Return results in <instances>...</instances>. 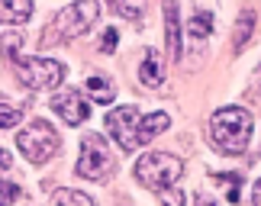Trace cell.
I'll list each match as a JSON object with an SVG mask.
<instances>
[{
	"mask_svg": "<svg viewBox=\"0 0 261 206\" xmlns=\"http://www.w3.org/2000/svg\"><path fill=\"white\" fill-rule=\"evenodd\" d=\"M168 42H171V55L177 58V23H174V7L168 4Z\"/></svg>",
	"mask_w": 261,
	"mask_h": 206,
	"instance_id": "17",
	"label": "cell"
},
{
	"mask_svg": "<svg viewBox=\"0 0 261 206\" xmlns=\"http://www.w3.org/2000/svg\"><path fill=\"white\" fill-rule=\"evenodd\" d=\"M113 168H116V158H113V152H110V142L103 135H97V132L84 135L81 155H77V174L87 178V181L103 184L110 174H113Z\"/></svg>",
	"mask_w": 261,
	"mask_h": 206,
	"instance_id": "3",
	"label": "cell"
},
{
	"mask_svg": "<svg viewBox=\"0 0 261 206\" xmlns=\"http://www.w3.org/2000/svg\"><path fill=\"white\" fill-rule=\"evenodd\" d=\"M252 19H255L252 13H242V23H239V39H236V48L245 42V36H248V33H252Z\"/></svg>",
	"mask_w": 261,
	"mask_h": 206,
	"instance_id": "20",
	"label": "cell"
},
{
	"mask_svg": "<svg viewBox=\"0 0 261 206\" xmlns=\"http://www.w3.org/2000/svg\"><path fill=\"white\" fill-rule=\"evenodd\" d=\"M10 164H13V158H10V152H4V149H0V168H10Z\"/></svg>",
	"mask_w": 261,
	"mask_h": 206,
	"instance_id": "22",
	"label": "cell"
},
{
	"mask_svg": "<svg viewBox=\"0 0 261 206\" xmlns=\"http://www.w3.org/2000/svg\"><path fill=\"white\" fill-rule=\"evenodd\" d=\"M107 132L116 139L119 149L133 152L139 145V110L136 106H116L107 113Z\"/></svg>",
	"mask_w": 261,
	"mask_h": 206,
	"instance_id": "7",
	"label": "cell"
},
{
	"mask_svg": "<svg viewBox=\"0 0 261 206\" xmlns=\"http://www.w3.org/2000/svg\"><path fill=\"white\" fill-rule=\"evenodd\" d=\"M16 145L33 164H45L58 149H62V139H58V132L52 129V123L36 120V123H29L26 129H19Z\"/></svg>",
	"mask_w": 261,
	"mask_h": 206,
	"instance_id": "4",
	"label": "cell"
},
{
	"mask_svg": "<svg viewBox=\"0 0 261 206\" xmlns=\"http://www.w3.org/2000/svg\"><path fill=\"white\" fill-rule=\"evenodd\" d=\"M252 129H255L252 113L242 110V106H223V110H216L213 120H210V139L229 155H239V152L248 149Z\"/></svg>",
	"mask_w": 261,
	"mask_h": 206,
	"instance_id": "1",
	"label": "cell"
},
{
	"mask_svg": "<svg viewBox=\"0 0 261 206\" xmlns=\"http://www.w3.org/2000/svg\"><path fill=\"white\" fill-rule=\"evenodd\" d=\"M52 200L55 203H74V206H94V200H90L87 193H81V190H55Z\"/></svg>",
	"mask_w": 261,
	"mask_h": 206,
	"instance_id": "14",
	"label": "cell"
},
{
	"mask_svg": "<svg viewBox=\"0 0 261 206\" xmlns=\"http://www.w3.org/2000/svg\"><path fill=\"white\" fill-rule=\"evenodd\" d=\"M219 184H226V197L229 200H239V178L232 174V178H229V174H219Z\"/></svg>",
	"mask_w": 261,
	"mask_h": 206,
	"instance_id": "19",
	"label": "cell"
},
{
	"mask_svg": "<svg viewBox=\"0 0 261 206\" xmlns=\"http://www.w3.org/2000/svg\"><path fill=\"white\" fill-rule=\"evenodd\" d=\"M0 48H4V55H7V58H13V55H16V48H19V36H16V33L0 36Z\"/></svg>",
	"mask_w": 261,
	"mask_h": 206,
	"instance_id": "18",
	"label": "cell"
},
{
	"mask_svg": "<svg viewBox=\"0 0 261 206\" xmlns=\"http://www.w3.org/2000/svg\"><path fill=\"white\" fill-rule=\"evenodd\" d=\"M145 4H148V0H113L116 13H119V16H126V19H142Z\"/></svg>",
	"mask_w": 261,
	"mask_h": 206,
	"instance_id": "13",
	"label": "cell"
},
{
	"mask_svg": "<svg viewBox=\"0 0 261 206\" xmlns=\"http://www.w3.org/2000/svg\"><path fill=\"white\" fill-rule=\"evenodd\" d=\"M139 77H142L145 87H158V84H162V62H158L155 48H148V52H145L142 68H139Z\"/></svg>",
	"mask_w": 261,
	"mask_h": 206,
	"instance_id": "12",
	"label": "cell"
},
{
	"mask_svg": "<svg viewBox=\"0 0 261 206\" xmlns=\"http://www.w3.org/2000/svg\"><path fill=\"white\" fill-rule=\"evenodd\" d=\"M210 23H213V19H210V16L197 13L194 19H190V36H194V39H203V36H210V29H213Z\"/></svg>",
	"mask_w": 261,
	"mask_h": 206,
	"instance_id": "16",
	"label": "cell"
},
{
	"mask_svg": "<svg viewBox=\"0 0 261 206\" xmlns=\"http://www.w3.org/2000/svg\"><path fill=\"white\" fill-rule=\"evenodd\" d=\"M168 126H171V120H168V113H148L145 120H139V142H152L155 135H162Z\"/></svg>",
	"mask_w": 261,
	"mask_h": 206,
	"instance_id": "10",
	"label": "cell"
},
{
	"mask_svg": "<svg viewBox=\"0 0 261 206\" xmlns=\"http://www.w3.org/2000/svg\"><path fill=\"white\" fill-rule=\"evenodd\" d=\"M258 74H261V65H258Z\"/></svg>",
	"mask_w": 261,
	"mask_h": 206,
	"instance_id": "24",
	"label": "cell"
},
{
	"mask_svg": "<svg viewBox=\"0 0 261 206\" xmlns=\"http://www.w3.org/2000/svg\"><path fill=\"white\" fill-rule=\"evenodd\" d=\"M252 200H255V206L261 203V178H258V184H255V190H252Z\"/></svg>",
	"mask_w": 261,
	"mask_h": 206,
	"instance_id": "23",
	"label": "cell"
},
{
	"mask_svg": "<svg viewBox=\"0 0 261 206\" xmlns=\"http://www.w3.org/2000/svg\"><path fill=\"white\" fill-rule=\"evenodd\" d=\"M33 16V0H0V23H26Z\"/></svg>",
	"mask_w": 261,
	"mask_h": 206,
	"instance_id": "9",
	"label": "cell"
},
{
	"mask_svg": "<svg viewBox=\"0 0 261 206\" xmlns=\"http://www.w3.org/2000/svg\"><path fill=\"white\" fill-rule=\"evenodd\" d=\"M19 120H23V113L16 106L0 103V129H13V126H19Z\"/></svg>",
	"mask_w": 261,
	"mask_h": 206,
	"instance_id": "15",
	"label": "cell"
},
{
	"mask_svg": "<svg viewBox=\"0 0 261 206\" xmlns=\"http://www.w3.org/2000/svg\"><path fill=\"white\" fill-rule=\"evenodd\" d=\"M180 174H184V161L168 152H148L136 161V181L155 193L171 190L180 181Z\"/></svg>",
	"mask_w": 261,
	"mask_h": 206,
	"instance_id": "2",
	"label": "cell"
},
{
	"mask_svg": "<svg viewBox=\"0 0 261 206\" xmlns=\"http://www.w3.org/2000/svg\"><path fill=\"white\" fill-rule=\"evenodd\" d=\"M87 97L94 103H113V97H116V87L110 77L103 74H94V77H87Z\"/></svg>",
	"mask_w": 261,
	"mask_h": 206,
	"instance_id": "11",
	"label": "cell"
},
{
	"mask_svg": "<svg viewBox=\"0 0 261 206\" xmlns=\"http://www.w3.org/2000/svg\"><path fill=\"white\" fill-rule=\"evenodd\" d=\"M52 110L62 116L68 126H81L90 116V103H87V97L77 94V91H58L52 97Z\"/></svg>",
	"mask_w": 261,
	"mask_h": 206,
	"instance_id": "8",
	"label": "cell"
},
{
	"mask_svg": "<svg viewBox=\"0 0 261 206\" xmlns=\"http://www.w3.org/2000/svg\"><path fill=\"white\" fill-rule=\"evenodd\" d=\"M10 62L16 68L19 81L26 87H33V91H52L65 77V65L52 62V58H19V55H13Z\"/></svg>",
	"mask_w": 261,
	"mask_h": 206,
	"instance_id": "5",
	"label": "cell"
},
{
	"mask_svg": "<svg viewBox=\"0 0 261 206\" xmlns=\"http://www.w3.org/2000/svg\"><path fill=\"white\" fill-rule=\"evenodd\" d=\"M97 16H100V4L97 0H77V4L71 7H65L62 13L55 16V26H58V33L62 36H84L90 26L97 23Z\"/></svg>",
	"mask_w": 261,
	"mask_h": 206,
	"instance_id": "6",
	"label": "cell"
},
{
	"mask_svg": "<svg viewBox=\"0 0 261 206\" xmlns=\"http://www.w3.org/2000/svg\"><path fill=\"white\" fill-rule=\"evenodd\" d=\"M100 48H103V52H113V48H116V29H107V36H103V42H100Z\"/></svg>",
	"mask_w": 261,
	"mask_h": 206,
	"instance_id": "21",
	"label": "cell"
}]
</instances>
